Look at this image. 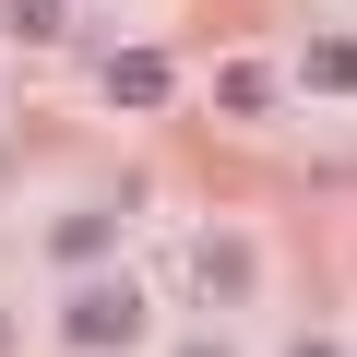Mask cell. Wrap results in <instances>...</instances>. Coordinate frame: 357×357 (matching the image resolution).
I'll list each match as a JSON object with an SVG mask.
<instances>
[{"mask_svg":"<svg viewBox=\"0 0 357 357\" xmlns=\"http://www.w3.org/2000/svg\"><path fill=\"white\" fill-rule=\"evenodd\" d=\"M178 274H191V298H250V250H238V238H191Z\"/></svg>","mask_w":357,"mask_h":357,"instance_id":"2","label":"cell"},{"mask_svg":"<svg viewBox=\"0 0 357 357\" xmlns=\"http://www.w3.org/2000/svg\"><path fill=\"white\" fill-rule=\"evenodd\" d=\"M215 96H227V107H238V119H250V107H262V96H274V72H262V60H227V84H215Z\"/></svg>","mask_w":357,"mask_h":357,"instance_id":"6","label":"cell"},{"mask_svg":"<svg viewBox=\"0 0 357 357\" xmlns=\"http://www.w3.org/2000/svg\"><path fill=\"white\" fill-rule=\"evenodd\" d=\"M298 84H310V96H357V36H321V48L298 60Z\"/></svg>","mask_w":357,"mask_h":357,"instance_id":"4","label":"cell"},{"mask_svg":"<svg viewBox=\"0 0 357 357\" xmlns=\"http://www.w3.org/2000/svg\"><path fill=\"white\" fill-rule=\"evenodd\" d=\"M48 250H60V262H107V215H60Z\"/></svg>","mask_w":357,"mask_h":357,"instance_id":"5","label":"cell"},{"mask_svg":"<svg viewBox=\"0 0 357 357\" xmlns=\"http://www.w3.org/2000/svg\"><path fill=\"white\" fill-rule=\"evenodd\" d=\"M143 333V286H96V298H72V321H60V345H84V357H119Z\"/></svg>","mask_w":357,"mask_h":357,"instance_id":"1","label":"cell"},{"mask_svg":"<svg viewBox=\"0 0 357 357\" xmlns=\"http://www.w3.org/2000/svg\"><path fill=\"white\" fill-rule=\"evenodd\" d=\"M167 96H178V72H167L155 48H119V60H107V107H167Z\"/></svg>","mask_w":357,"mask_h":357,"instance_id":"3","label":"cell"},{"mask_svg":"<svg viewBox=\"0 0 357 357\" xmlns=\"http://www.w3.org/2000/svg\"><path fill=\"white\" fill-rule=\"evenodd\" d=\"M0 357H13V321H0Z\"/></svg>","mask_w":357,"mask_h":357,"instance_id":"9","label":"cell"},{"mask_svg":"<svg viewBox=\"0 0 357 357\" xmlns=\"http://www.w3.org/2000/svg\"><path fill=\"white\" fill-rule=\"evenodd\" d=\"M286 357H333V345H286Z\"/></svg>","mask_w":357,"mask_h":357,"instance_id":"8","label":"cell"},{"mask_svg":"<svg viewBox=\"0 0 357 357\" xmlns=\"http://www.w3.org/2000/svg\"><path fill=\"white\" fill-rule=\"evenodd\" d=\"M178 357H227V345H178Z\"/></svg>","mask_w":357,"mask_h":357,"instance_id":"7","label":"cell"}]
</instances>
